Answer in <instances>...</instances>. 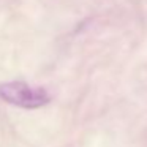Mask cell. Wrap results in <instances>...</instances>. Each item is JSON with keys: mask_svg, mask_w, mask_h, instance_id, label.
<instances>
[{"mask_svg": "<svg viewBox=\"0 0 147 147\" xmlns=\"http://www.w3.org/2000/svg\"><path fill=\"white\" fill-rule=\"evenodd\" d=\"M0 98L24 109H38L51 101V96L45 89L32 87L22 81L0 84Z\"/></svg>", "mask_w": 147, "mask_h": 147, "instance_id": "cell-1", "label": "cell"}]
</instances>
